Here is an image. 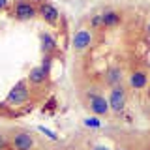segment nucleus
<instances>
[{"label": "nucleus", "mask_w": 150, "mask_h": 150, "mask_svg": "<svg viewBox=\"0 0 150 150\" xmlns=\"http://www.w3.org/2000/svg\"><path fill=\"white\" fill-rule=\"evenodd\" d=\"M100 17L103 28H115L122 23V13L116 11V9H105L103 13H100Z\"/></svg>", "instance_id": "6"}, {"label": "nucleus", "mask_w": 150, "mask_h": 150, "mask_svg": "<svg viewBox=\"0 0 150 150\" xmlns=\"http://www.w3.org/2000/svg\"><path fill=\"white\" fill-rule=\"evenodd\" d=\"M146 30H148V32H150V23H148V26H146Z\"/></svg>", "instance_id": "17"}, {"label": "nucleus", "mask_w": 150, "mask_h": 150, "mask_svg": "<svg viewBox=\"0 0 150 150\" xmlns=\"http://www.w3.org/2000/svg\"><path fill=\"white\" fill-rule=\"evenodd\" d=\"M92 150H111V148H107V146H103V144H98V146H94Z\"/></svg>", "instance_id": "15"}, {"label": "nucleus", "mask_w": 150, "mask_h": 150, "mask_svg": "<svg viewBox=\"0 0 150 150\" xmlns=\"http://www.w3.org/2000/svg\"><path fill=\"white\" fill-rule=\"evenodd\" d=\"M4 146H6V137H4V135L0 133V150H2Z\"/></svg>", "instance_id": "14"}, {"label": "nucleus", "mask_w": 150, "mask_h": 150, "mask_svg": "<svg viewBox=\"0 0 150 150\" xmlns=\"http://www.w3.org/2000/svg\"><path fill=\"white\" fill-rule=\"evenodd\" d=\"M8 6V0H0V9H4Z\"/></svg>", "instance_id": "16"}, {"label": "nucleus", "mask_w": 150, "mask_h": 150, "mask_svg": "<svg viewBox=\"0 0 150 150\" xmlns=\"http://www.w3.org/2000/svg\"><path fill=\"white\" fill-rule=\"evenodd\" d=\"M40 15L45 19V23H49V25H54L56 21H58V17H60V13H58V9H56L53 4H49V2H43L40 6Z\"/></svg>", "instance_id": "9"}, {"label": "nucleus", "mask_w": 150, "mask_h": 150, "mask_svg": "<svg viewBox=\"0 0 150 150\" xmlns=\"http://www.w3.org/2000/svg\"><path fill=\"white\" fill-rule=\"evenodd\" d=\"M88 107H90V112L96 116H105L107 112H109V101L105 100V98L101 96V94H88Z\"/></svg>", "instance_id": "2"}, {"label": "nucleus", "mask_w": 150, "mask_h": 150, "mask_svg": "<svg viewBox=\"0 0 150 150\" xmlns=\"http://www.w3.org/2000/svg\"><path fill=\"white\" fill-rule=\"evenodd\" d=\"M28 100V83L26 81H19L15 86L9 90L8 94V103L9 105H21Z\"/></svg>", "instance_id": "3"}, {"label": "nucleus", "mask_w": 150, "mask_h": 150, "mask_svg": "<svg viewBox=\"0 0 150 150\" xmlns=\"http://www.w3.org/2000/svg\"><path fill=\"white\" fill-rule=\"evenodd\" d=\"M109 109L115 111V112H120L122 109H124L126 105V90L122 84H118V86H112L111 88V94H109Z\"/></svg>", "instance_id": "4"}, {"label": "nucleus", "mask_w": 150, "mask_h": 150, "mask_svg": "<svg viewBox=\"0 0 150 150\" xmlns=\"http://www.w3.org/2000/svg\"><path fill=\"white\" fill-rule=\"evenodd\" d=\"M47 75H49V68H45L43 64L41 66H36V68L30 69V73H28V81L32 84H41L47 81Z\"/></svg>", "instance_id": "11"}, {"label": "nucleus", "mask_w": 150, "mask_h": 150, "mask_svg": "<svg viewBox=\"0 0 150 150\" xmlns=\"http://www.w3.org/2000/svg\"><path fill=\"white\" fill-rule=\"evenodd\" d=\"M13 148L15 150H32L34 148V137L30 133H26V131L17 133L13 137Z\"/></svg>", "instance_id": "8"}, {"label": "nucleus", "mask_w": 150, "mask_h": 150, "mask_svg": "<svg viewBox=\"0 0 150 150\" xmlns=\"http://www.w3.org/2000/svg\"><path fill=\"white\" fill-rule=\"evenodd\" d=\"M118 150H126V148H118Z\"/></svg>", "instance_id": "18"}, {"label": "nucleus", "mask_w": 150, "mask_h": 150, "mask_svg": "<svg viewBox=\"0 0 150 150\" xmlns=\"http://www.w3.org/2000/svg\"><path fill=\"white\" fill-rule=\"evenodd\" d=\"M129 86L133 88V90H143L144 86L148 84V75L146 71H143V69H137V71H133L129 75Z\"/></svg>", "instance_id": "10"}, {"label": "nucleus", "mask_w": 150, "mask_h": 150, "mask_svg": "<svg viewBox=\"0 0 150 150\" xmlns=\"http://www.w3.org/2000/svg\"><path fill=\"white\" fill-rule=\"evenodd\" d=\"M40 38H41V45H43L45 53H53V51L56 49V41H54V38L51 36L49 32H43Z\"/></svg>", "instance_id": "12"}, {"label": "nucleus", "mask_w": 150, "mask_h": 150, "mask_svg": "<svg viewBox=\"0 0 150 150\" xmlns=\"http://www.w3.org/2000/svg\"><path fill=\"white\" fill-rule=\"evenodd\" d=\"M38 15V9L32 2L28 0H17L15 6H13V17L17 21H30Z\"/></svg>", "instance_id": "1"}, {"label": "nucleus", "mask_w": 150, "mask_h": 150, "mask_svg": "<svg viewBox=\"0 0 150 150\" xmlns=\"http://www.w3.org/2000/svg\"><path fill=\"white\" fill-rule=\"evenodd\" d=\"M71 45L75 51H84L92 45V32H88L86 28H81V30L75 32L73 40H71Z\"/></svg>", "instance_id": "5"}, {"label": "nucleus", "mask_w": 150, "mask_h": 150, "mask_svg": "<svg viewBox=\"0 0 150 150\" xmlns=\"http://www.w3.org/2000/svg\"><path fill=\"white\" fill-rule=\"evenodd\" d=\"M103 77H105V83L112 88V86L122 84V81H124V71H122V68H118V66H111V68H107Z\"/></svg>", "instance_id": "7"}, {"label": "nucleus", "mask_w": 150, "mask_h": 150, "mask_svg": "<svg viewBox=\"0 0 150 150\" xmlns=\"http://www.w3.org/2000/svg\"><path fill=\"white\" fill-rule=\"evenodd\" d=\"M98 28H103L101 26V17L100 15H94L90 19V30H98Z\"/></svg>", "instance_id": "13"}]
</instances>
